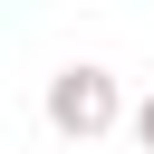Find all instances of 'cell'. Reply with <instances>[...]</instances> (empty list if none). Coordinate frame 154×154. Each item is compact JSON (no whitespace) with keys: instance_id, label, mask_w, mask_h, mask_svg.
<instances>
[{"instance_id":"cell-1","label":"cell","mask_w":154,"mask_h":154,"mask_svg":"<svg viewBox=\"0 0 154 154\" xmlns=\"http://www.w3.org/2000/svg\"><path fill=\"white\" fill-rule=\"evenodd\" d=\"M116 116H125V106H116V77H106V67H58V77H48V125H58V135L96 144Z\"/></svg>"},{"instance_id":"cell-2","label":"cell","mask_w":154,"mask_h":154,"mask_svg":"<svg viewBox=\"0 0 154 154\" xmlns=\"http://www.w3.org/2000/svg\"><path fill=\"white\" fill-rule=\"evenodd\" d=\"M135 144H144V154H154V96H144V106H135Z\"/></svg>"}]
</instances>
